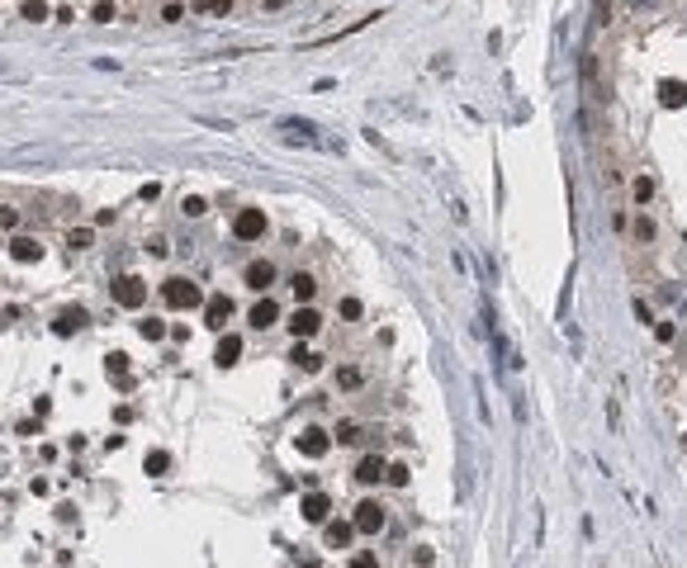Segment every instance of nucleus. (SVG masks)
Masks as SVG:
<instances>
[{
    "label": "nucleus",
    "mask_w": 687,
    "mask_h": 568,
    "mask_svg": "<svg viewBox=\"0 0 687 568\" xmlns=\"http://www.w3.org/2000/svg\"><path fill=\"white\" fill-rule=\"evenodd\" d=\"M247 322L256 327V332H265V327H275V322H280V303H275V298H261V303H256V308L247 313Z\"/></svg>",
    "instance_id": "4468645a"
},
{
    "label": "nucleus",
    "mask_w": 687,
    "mask_h": 568,
    "mask_svg": "<svg viewBox=\"0 0 687 568\" xmlns=\"http://www.w3.org/2000/svg\"><path fill=\"white\" fill-rule=\"evenodd\" d=\"M290 332L299 336V341L317 336V332H322V313H317V308H308V303H299V308H294V318H290Z\"/></svg>",
    "instance_id": "39448f33"
},
{
    "label": "nucleus",
    "mask_w": 687,
    "mask_h": 568,
    "mask_svg": "<svg viewBox=\"0 0 687 568\" xmlns=\"http://www.w3.org/2000/svg\"><path fill=\"white\" fill-rule=\"evenodd\" d=\"M361 384H365V370H361V365H342V370H337V388H361Z\"/></svg>",
    "instance_id": "5701e85b"
},
{
    "label": "nucleus",
    "mask_w": 687,
    "mask_h": 568,
    "mask_svg": "<svg viewBox=\"0 0 687 568\" xmlns=\"http://www.w3.org/2000/svg\"><path fill=\"white\" fill-rule=\"evenodd\" d=\"M265 209H238V218H233V237L238 242H261L265 237Z\"/></svg>",
    "instance_id": "f03ea898"
},
{
    "label": "nucleus",
    "mask_w": 687,
    "mask_h": 568,
    "mask_svg": "<svg viewBox=\"0 0 687 568\" xmlns=\"http://www.w3.org/2000/svg\"><path fill=\"white\" fill-rule=\"evenodd\" d=\"M290 360H294V365H299V370H304V375H317V370H322V360H317V355L308 351L304 341H299V346H294V351H290Z\"/></svg>",
    "instance_id": "4be33fe9"
},
{
    "label": "nucleus",
    "mask_w": 687,
    "mask_h": 568,
    "mask_svg": "<svg viewBox=\"0 0 687 568\" xmlns=\"http://www.w3.org/2000/svg\"><path fill=\"white\" fill-rule=\"evenodd\" d=\"M109 294H114L119 308H142V303H147V284H142L138 275H119V279L109 284Z\"/></svg>",
    "instance_id": "7ed1b4c3"
},
{
    "label": "nucleus",
    "mask_w": 687,
    "mask_h": 568,
    "mask_svg": "<svg viewBox=\"0 0 687 568\" xmlns=\"http://www.w3.org/2000/svg\"><path fill=\"white\" fill-rule=\"evenodd\" d=\"M337 313H342L346 322H356V318H361L365 308H361V298H342V303H337Z\"/></svg>",
    "instance_id": "7c9ffc66"
},
{
    "label": "nucleus",
    "mask_w": 687,
    "mask_h": 568,
    "mask_svg": "<svg viewBox=\"0 0 687 568\" xmlns=\"http://www.w3.org/2000/svg\"><path fill=\"white\" fill-rule=\"evenodd\" d=\"M85 322H90V313H85V308H76V303H67V308H57L53 332H57V336H72V332H81Z\"/></svg>",
    "instance_id": "0eeeda50"
},
{
    "label": "nucleus",
    "mask_w": 687,
    "mask_h": 568,
    "mask_svg": "<svg viewBox=\"0 0 687 568\" xmlns=\"http://www.w3.org/2000/svg\"><path fill=\"white\" fill-rule=\"evenodd\" d=\"M161 303L176 308V313H185V308H199V303H204V289H199L194 279H185V275H171V279L161 284Z\"/></svg>",
    "instance_id": "f257e3e1"
},
{
    "label": "nucleus",
    "mask_w": 687,
    "mask_h": 568,
    "mask_svg": "<svg viewBox=\"0 0 687 568\" xmlns=\"http://www.w3.org/2000/svg\"><path fill=\"white\" fill-rule=\"evenodd\" d=\"M654 336H659L663 346H668V341H673V336H678V327H673V322H659V327H654Z\"/></svg>",
    "instance_id": "58836bf2"
},
{
    "label": "nucleus",
    "mask_w": 687,
    "mask_h": 568,
    "mask_svg": "<svg viewBox=\"0 0 687 568\" xmlns=\"http://www.w3.org/2000/svg\"><path fill=\"white\" fill-rule=\"evenodd\" d=\"M346 568H379V559H374L370 549H361V554H351V564Z\"/></svg>",
    "instance_id": "473e14b6"
},
{
    "label": "nucleus",
    "mask_w": 687,
    "mask_h": 568,
    "mask_svg": "<svg viewBox=\"0 0 687 568\" xmlns=\"http://www.w3.org/2000/svg\"><path fill=\"white\" fill-rule=\"evenodd\" d=\"M290 294L299 298V303H313V294H317V275H308V270L290 275Z\"/></svg>",
    "instance_id": "f3484780"
},
{
    "label": "nucleus",
    "mask_w": 687,
    "mask_h": 568,
    "mask_svg": "<svg viewBox=\"0 0 687 568\" xmlns=\"http://www.w3.org/2000/svg\"><path fill=\"white\" fill-rule=\"evenodd\" d=\"M228 318H233V298H228V294L204 298V322H209V327H218V332H223V327H228Z\"/></svg>",
    "instance_id": "1a4fd4ad"
},
{
    "label": "nucleus",
    "mask_w": 687,
    "mask_h": 568,
    "mask_svg": "<svg viewBox=\"0 0 687 568\" xmlns=\"http://www.w3.org/2000/svg\"><path fill=\"white\" fill-rule=\"evenodd\" d=\"M90 242H95V232H90V227H72V232H67V246H72V251H85Z\"/></svg>",
    "instance_id": "bb28decb"
},
{
    "label": "nucleus",
    "mask_w": 687,
    "mask_h": 568,
    "mask_svg": "<svg viewBox=\"0 0 687 568\" xmlns=\"http://www.w3.org/2000/svg\"><path fill=\"white\" fill-rule=\"evenodd\" d=\"M138 332H142V336H147V341H161V336H166V332H171V327L161 322V318H147V322H138Z\"/></svg>",
    "instance_id": "cd10ccee"
},
{
    "label": "nucleus",
    "mask_w": 687,
    "mask_h": 568,
    "mask_svg": "<svg viewBox=\"0 0 687 568\" xmlns=\"http://www.w3.org/2000/svg\"><path fill=\"white\" fill-rule=\"evenodd\" d=\"M242 279H247V289H256V294H265V289L275 284V266H270V261H251V266L242 270Z\"/></svg>",
    "instance_id": "9d476101"
},
{
    "label": "nucleus",
    "mask_w": 687,
    "mask_h": 568,
    "mask_svg": "<svg viewBox=\"0 0 687 568\" xmlns=\"http://www.w3.org/2000/svg\"><path fill=\"white\" fill-rule=\"evenodd\" d=\"M332 440H342V445H356V440H361V427H356V422H337Z\"/></svg>",
    "instance_id": "c85d7f7f"
},
{
    "label": "nucleus",
    "mask_w": 687,
    "mask_h": 568,
    "mask_svg": "<svg viewBox=\"0 0 687 568\" xmlns=\"http://www.w3.org/2000/svg\"><path fill=\"white\" fill-rule=\"evenodd\" d=\"M294 445H299V450H304L308 460H322V455L332 450V436L322 431V427H304V431H299V440H294Z\"/></svg>",
    "instance_id": "423d86ee"
},
{
    "label": "nucleus",
    "mask_w": 687,
    "mask_h": 568,
    "mask_svg": "<svg viewBox=\"0 0 687 568\" xmlns=\"http://www.w3.org/2000/svg\"><path fill=\"white\" fill-rule=\"evenodd\" d=\"M19 15H24L28 24H43V19H48V5H43V0H24V5H19Z\"/></svg>",
    "instance_id": "a878e982"
},
{
    "label": "nucleus",
    "mask_w": 687,
    "mask_h": 568,
    "mask_svg": "<svg viewBox=\"0 0 687 568\" xmlns=\"http://www.w3.org/2000/svg\"><path fill=\"white\" fill-rule=\"evenodd\" d=\"M280 133L290 137V142H299V137H304V142H317V128H313V123H299V119H285V123H280Z\"/></svg>",
    "instance_id": "412c9836"
},
{
    "label": "nucleus",
    "mask_w": 687,
    "mask_h": 568,
    "mask_svg": "<svg viewBox=\"0 0 687 568\" xmlns=\"http://www.w3.org/2000/svg\"><path fill=\"white\" fill-rule=\"evenodd\" d=\"M631 199H635V209H649L654 204V175L649 171H635L631 175Z\"/></svg>",
    "instance_id": "ddd939ff"
},
{
    "label": "nucleus",
    "mask_w": 687,
    "mask_h": 568,
    "mask_svg": "<svg viewBox=\"0 0 687 568\" xmlns=\"http://www.w3.org/2000/svg\"><path fill=\"white\" fill-rule=\"evenodd\" d=\"M299 512H304V521H313V526H322L327 521V512H332V497L327 492H304V502H299Z\"/></svg>",
    "instance_id": "6e6552de"
},
{
    "label": "nucleus",
    "mask_w": 687,
    "mask_h": 568,
    "mask_svg": "<svg viewBox=\"0 0 687 568\" xmlns=\"http://www.w3.org/2000/svg\"><path fill=\"white\" fill-rule=\"evenodd\" d=\"M147 251H152V256H166V251H171V242L157 232V237H147Z\"/></svg>",
    "instance_id": "e433bc0d"
},
{
    "label": "nucleus",
    "mask_w": 687,
    "mask_h": 568,
    "mask_svg": "<svg viewBox=\"0 0 687 568\" xmlns=\"http://www.w3.org/2000/svg\"><path fill=\"white\" fill-rule=\"evenodd\" d=\"M238 355H242V336H238V332H228V336L218 341V351H213V360H218V365L228 370V365H238Z\"/></svg>",
    "instance_id": "a211bd4d"
},
{
    "label": "nucleus",
    "mask_w": 687,
    "mask_h": 568,
    "mask_svg": "<svg viewBox=\"0 0 687 568\" xmlns=\"http://www.w3.org/2000/svg\"><path fill=\"white\" fill-rule=\"evenodd\" d=\"M322 526H327V531H322V540L332 544V549H346L351 535H356V526H351V521H322Z\"/></svg>",
    "instance_id": "dca6fc26"
},
{
    "label": "nucleus",
    "mask_w": 687,
    "mask_h": 568,
    "mask_svg": "<svg viewBox=\"0 0 687 568\" xmlns=\"http://www.w3.org/2000/svg\"><path fill=\"white\" fill-rule=\"evenodd\" d=\"M384 479H389L394 488H408V464H389V469H384Z\"/></svg>",
    "instance_id": "2f4dec72"
},
{
    "label": "nucleus",
    "mask_w": 687,
    "mask_h": 568,
    "mask_svg": "<svg viewBox=\"0 0 687 568\" xmlns=\"http://www.w3.org/2000/svg\"><path fill=\"white\" fill-rule=\"evenodd\" d=\"M105 375L119 384V388H133V365H129V355L124 351H114V355H105Z\"/></svg>",
    "instance_id": "f8f14e48"
},
{
    "label": "nucleus",
    "mask_w": 687,
    "mask_h": 568,
    "mask_svg": "<svg viewBox=\"0 0 687 568\" xmlns=\"http://www.w3.org/2000/svg\"><path fill=\"white\" fill-rule=\"evenodd\" d=\"M161 19H166V24H176V19H185V5H176V0H171V5H161Z\"/></svg>",
    "instance_id": "f704fd0d"
},
{
    "label": "nucleus",
    "mask_w": 687,
    "mask_h": 568,
    "mask_svg": "<svg viewBox=\"0 0 687 568\" xmlns=\"http://www.w3.org/2000/svg\"><path fill=\"white\" fill-rule=\"evenodd\" d=\"M384 469H389V464L379 460V455H361V464H356V479H361V483H379V479H384Z\"/></svg>",
    "instance_id": "6ab92c4d"
},
{
    "label": "nucleus",
    "mask_w": 687,
    "mask_h": 568,
    "mask_svg": "<svg viewBox=\"0 0 687 568\" xmlns=\"http://www.w3.org/2000/svg\"><path fill=\"white\" fill-rule=\"evenodd\" d=\"M181 214L185 218H204L209 214V199H204V194H185V199H181Z\"/></svg>",
    "instance_id": "b1692460"
},
{
    "label": "nucleus",
    "mask_w": 687,
    "mask_h": 568,
    "mask_svg": "<svg viewBox=\"0 0 687 568\" xmlns=\"http://www.w3.org/2000/svg\"><path fill=\"white\" fill-rule=\"evenodd\" d=\"M157 194H161V185H157V180H147V185L138 189V199H147V204H157Z\"/></svg>",
    "instance_id": "4c0bfd02"
},
{
    "label": "nucleus",
    "mask_w": 687,
    "mask_h": 568,
    "mask_svg": "<svg viewBox=\"0 0 687 568\" xmlns=\"http://www.w3.org/2000/svg\"><path fill=\"white\" fill-rule=\"evenodd\" d=\"M631 237L640 246H654V237H659V223L649 218V209H635V218H631Z\"/></svg>",
    "instance_id": "9b49d317"
},
{
    "label": "nucleus",
    "mask_w": 687,
    "mask_h": 568,
    "mask_svg": "<svg viewBox=\"0 0 687 568\" xmlns=\"http://www.w3.org/2000/svg\"><path fill=\"white\" fill-rule=\"evenodd\" d=\"M10 256H15L19 266H28V261H43V242H38V237H15V242H10Z\"/></svg>",
    "instance_id": "2eb2a0df"
},
{
    "label": "nucleus",
    "mask_w": 687,
    "mask_h": 568,
    "mask_svg": "<svg viewBox=\"0 0 687 568\" xmlns=\"http://www.w3.org/2000/svg\"><path fill=\"white\" fill-rule=\"evenodd\" d=\"M413 564H417V568L431 564V549H427V544H417V549H413Z\"/></svg>",
    "instance_id": "ea45409f"
},
{
    "label": "nucleus",
    "mask_w": 687,
    "mask_h": 568,
    "mask_svg": "<svg viewBox=\"0 0 687 568\" xmlns=\"http://www.w3.org/2000/svg\"><path fill=\"white\" fill-rule=\"evenodd\" d=\"M384 521H389V512H384L374 497H365V502L356 507V516H351V526H356L361 535H379V531H384Z\"/></svg>",
    "instance_id": "20e7f679"
},
{
    "label": "nucleus",
    "mask_w": 687,
    "mask_h": 568,
    "mask_svg": "<svg viewBox=\"0 0 687 568\" xmlns=\"http://www.w3.org/2000/svg\"><path fill=\"white\" fill-rule=\"evenodd\" d=\"M659 100L668 109H678V105H687V85L683 81H673V76H668V81H659Z\"/></svg>",
    "instance_id": "aec40b11"
},
{
    "label": "nucleus",
    "mask_w": 687,
    "mask_h": 568,
    "mask_svg": "<svg viewBox=\"0 0 687 568\" xmlns=\"http://www.w3.org/2000/svg\"><path fill=\"white\" fill-rule=\"evenodd\" d=\"M19 227V209H0V232H15Z\"/></svg>",
    "instance_id": "72a5a7b5"
},
{
    "label": "nucleus",
    "mask_w": 687,
    "mask_h": 568,
    "mask_svg": "<svg viewBox=\"0 0 687 568\" xmlns=\"http://www.w3.org/2000/svg\"><path fill=\"white\" fill-rule=\"evenodd\" d=\"M171 469V455L166 450H147V474H166Z\"/></svg>",
    "instance_id": "c756f323"
},
{
    "label": "nucleus",
    "mask_w": 687,
    "mask_h": 568,
    "mask_svg": "<svg viewBox=\"0 0 687 568\" xmlns=\"http://www.w3.org/2000/svg\"><path fill=\"white\" fill-rule=\"evenodd\" d=\"M199 10H204V15H228V10H233V0H204Z\"/></svg>",
    "instance_id": "c9c22d12"
},
{
    "label": "nucleus",
    "mask_w": 687,
    "mask_h": 568,
    "mask_svg": "<svg viewBox=\"0 0 687 568\" xmlns=\"http://www.w3.org/2000/svg\"><path fill=\"white\" fill-rule=\"evenodd\" d=\"M90 19H95V24H114V19H119V5H114V0H95Z\"/></svg>",
    "instance_id": "393cba45"
}]
</instances>
